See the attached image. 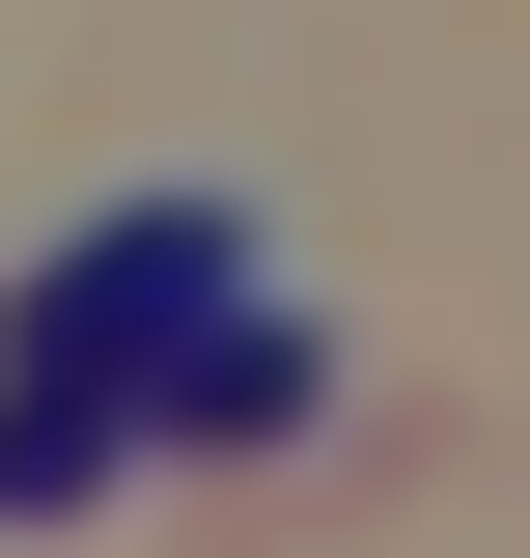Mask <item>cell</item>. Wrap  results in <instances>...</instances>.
I'll return each instance as SVG.
<instances>
[{
	"label": "cell",
	"mask_w": 530,
	"mask_h": 558,
	"mask_svg": "<svg viewBox=\"0 0 530 558\" xmlns=\"http://www.w3.org/2000/svg\"><path fill=\"white\" fill-rule=\"evenodd\" d=\"M252 279H279V223H252V196H84L57 252H28V363L140 391V447H168V363H196Z\"/></svg>",
	"instance_id": "1"
},
{
	"label": "cell",
	"mask_w": 530,
	"mask_h": 558,
	"mask_svg": "<svg viewBox=\"0 0 530 558\" xmlns=\"http://www.w3.org/2000/svg\"><path fill=\"white\" fill-rule=\"evenodd\" d=\"M308 391H335V336H308V307H279V279H252V307H224V336L168 363V447H279V418H308Z\"/></svg>",
	"instance_id": "2"
}]
</instances>
